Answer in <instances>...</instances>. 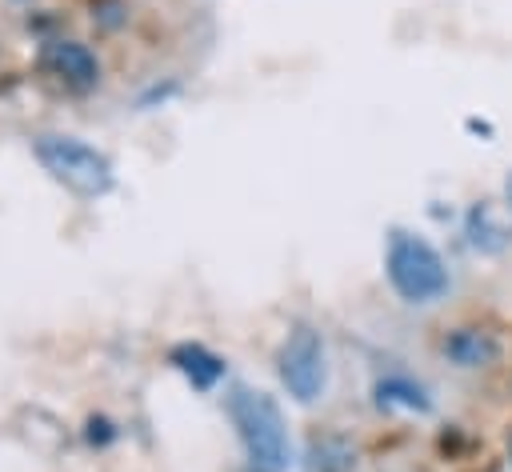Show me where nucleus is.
<instances>
[{"mask_svg": "<svg viewBox=\"0 0 512 472\" xmlns=\"http://www.w3.org/2000/svg\"><path fill=\"white\" fill-rule=\"evenodd\" d=\"M224 408H228V420L236 428L248 468L252 472H284L292 460V440H288L280 404L252 384H232Z\"/></svg>", "mask_w": 512, "mask_h": 472, "instance_id": "obj_1", "label": "nucleus"}, {"mask_svg": "<svg viewBox=\"0 0 512 472\" xmlns=\"http://www.w3.org/2000/svg\"><path fill=\"white\" fill-rule=\"evenodd\" d=\"M384 276L392 284V292L404 304H432L448 292V268L444 256L408 228H392L388 232V252H384Z\"/></svg>", "mask_w": 512, "mask_h": 472, "instance_id": "obj_2", "label": "nucleus"}, {"mask_svg": "<svg viewBox=\"0 0 512 472\" xmlns=\"http://www.w3.org/2000/svg\"><path fill=\"white\" fill-rule=\"evenodd\" d=\"M32 152H36V160L44 164V172L56 184H64L68 192H76L84 200H96V196L112 192V184H116L112 160L100 148H92L88 140H80V136L44 132V136L32 140Z\"/></svg>", "mask_w": 512, "mask_h": 472, "instance_id": "obj_3", "label": "nucleus"}, {"mask_svg": "<svg viewBox=\"0 0 512 472\" xmlns=\"http://www.w3.org/2000/svg\"><path fill=\"white\" fill-rule=\"evenodd\" d=\"M276 376L296 404H312L328 384V348L312 324H292L276 352Z\"/></svg>", "mask_w": 512, "mask_h": 472, "instance_id": "obj_4", "label": "nucleus"}, {"mask_svg": "<svg viewBox=\"0 0 512 472\" xmlns=\"http://www.w3.org/2000/svg\"><path fill=\"white\" fill-rule=\"evenodd\" d=\"M40 64L64 84V88H72V92H88V88H96L100 84V60L92 56V48L88 44H80V40H48L44 48H40Z\"/></svg>", "mask_w": 512, "mask_h": 472, "instance_id": "obj_5", "label": "nucleus"}, {"mask_svg": "<svg viewBox=\"0 0 512 472\" xmlns=\"http://www.w3.org/2000/svg\"><path fill=\"white\" fill-rule=\"evenodd\" d=\"M168 364H172L196 392H212V388L224 380V360H220L212 348L196 344V340L172 344V348H168Z\"/></svg>", "mask_w": 512, "mask_h": 472, "instance_id": "obj_6", "label": "nucleus"}, {"mask_svg": "<svg viewBox=\"0 0 512 472\" xmlns=\"http://www.w3.org/2000/svg\"><path fill=\"white\" fill-rule=\"evenodd\" d=\"M444 356L456 364V368H488L500 360V340L484 328H456L448 340H444Z\"/></svg>", "mask_w": 512, "mask_h": 472, "instance_id": "obj_7", "label": "nucleus"}, {"mask_svg": "<svg viewBox=\"0 0 512 472\" xmlns=\"http://www.w3.org/2000/svg\"><path fill=\"white\" fill-rule=\"evenodd\" d=\"M376 404L380 408H404V412H432V400L424 396L420 384L404 380V376H388L376 384Z\"/></svg>", "mask_w": 512, "mask_h": 472, "instance_id": "obj_8", "label": "nucleus"}, {"mask_svg": "<svg viewBox=\"0 0 512 472\" xmlns=\"http://www.w3.org/2000/svg\"><path fill=\"white\" fill-rule=\"evenodd\" d=\"M504 196H508V208H512V172H508V180H504Z\"/></svg>", "mask_w": 512, "mask_h": 472, "instance_id": "obj_9", "label": "nucleus"}, {"mask_svg": "<svg viewBox=\"0 0 512 472\" xmlns=\"http://www.w3.org/2000/svg\"><path fill=\"white\" fill-rule=\"evenodd\" d=\"M508 456H512V436H508Z\"/></svg>", "mask_w": 512, "mask_h": 472, "instance_id": "obj_10", "label": "nucleus"}]
</instances>
